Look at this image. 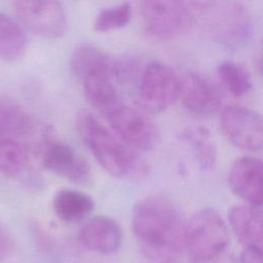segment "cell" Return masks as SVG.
<instances>
[{"label": "cell", "instance_id": "cell-1", "mask_svg": "<svg viewBox=\"0 0 263 263\" xmlns=\"http://www.w3.org/2000/svg\"><path fill=\"white\" fill-rule=\"evenodd\" d=\"M133 230L141 252L156 263H172L184 250V228L179 210L166 196L153 194L134 208Z\"/></svg>", "mask_w": 263, "mask_h": 263}, {"label": "cell", "instance_id": "cell-2", "mask_svg": "<svg viewBox=\"0 0 263 263\" xmlns=\"http://www.w3.org/2000/svg\"><path fill=\"white\" fill-rule=\"evenodd\" d=\"M194 23L217 43L227 48L246 45L253 33L252 18L246 6L235 1L188 2Z\"/></svg>", "mask_w": 263, "mask_h": 263}, {"label": "cell", "instance_id": "cell-3", "mask_svg": "<svg viewBox=\"0 0 263 263\" xmlns=\"http://www.w3.org/2000/svg\"><path fill=\"white\" fill-rule=\"evenodd\" d=\"M76 126L84 144L107 173L124 178L135 172L138 164L135 155L92 114L80 112Z\"/></svg>", "mask_w": 263, "mask_h": 263}, {"label": "cell", "instance_id": "cell-4", "mask_svg": "<svg viewBox=\"0 0 263 263\" xmlns=\"http://www.w3.org/2000/svg\"><path fill=\"white\" fill-rule=\"evenodd\" d=\"M228 243V228L213 209L196 212L185 225L184 249L192 263H208L218 258Z\"/></svg>", "mask_w": 263, "mask_h": 263}, {"label": "cell", "instance_id": "cell-5", "mask_svg": "<svg viewBox=\"0 0 263 263\" xmlns=\"http://www.w3.org/2000/svg\"><path fill=\"white\" fill-rule=\"evenodd\" d=\"M145 31L158 39H175L186 34L194 24L188 2L153 0L141 2Z\"/></svg>", "mask_w": 263, "mask_h": 263}, {"label": "cell", "instance_id": "cell-6", "mask_svg": "<svg viewBox=\"0 0 263 263\" xmlns=\"http://www.w3.org/2000/svg\"><path fill=\"white\" fill-rule=\"evenodd\" d=\"M102 114L106 116L117 138L128 147L148 151L157 145L159 135L154 123L146 115L120 100Z\"/></svg>", "mask_w": 263, "mask_h": 263}, {"label": "cell", "instance_id": "cell-7", "mask_svg": "<svg viewBox=\"0 0 263 263\" xmlns=\"http://www.w3.org/2000/svg\"><path fill=\"white\" fill-rule=\"evenodd\" d=\"M180 98V77L170 66L160 62L147 64L140 76L138 99L144 109L161 112Z\"/></svg>", "mask_w": 263, "mask_h": 263}, {"label": "cell", "instance_id": "cell-8", "mask_svg": "<svg viewBox=\"0 0 263 263\" xmlns=\"http://www.w3.org/2000/svg\"><path fill=\"white\" fill-rule=\"evenodd\" d=\"M12 5L18 22L35 35L46 39H58L65 34L67 16L60 2L20 0Z\"/></svg>", "mask_w": 263, "mask_h": 263}, {"label": "cell", "instance_id": "cell-9", "mask_svg": "<svg viewBox=\"0 0 263 263\" xmlns=\"http://www.w3.org/2000/svg\"><path fill=\"white\" fill-rule=\"evenodd\" d=\"M221 128L227 140L235 147L259 151L263 144V121L261 115L249 108L231 105L220 118Z\"/></svg>", "mask_w": 263, "mask_h": 263}, {"label": "cell", "instance_id": "cell-10", "mask_svg": "<svg viewBox=\"0 0 263 263\" xmlns=\"http://www.w3.org/2000/svg\"><path fill=\"white\" fill-rule=\"evenodd\" d=\"M180 98L191 112L206 115L221 107L223 96L213 81L200 74L189 72L180 77Z\"/></svg>", "mask_w": 263, "mask_h": 263}, {"label": "cell", "instance_id": "cell-11", "mask_svg": "<svg viewBox=\"0 0 263 263\" xmlns=\"http://www.w3.org/2000/svg\"><path fill=\"white\" fill-rule=\"evenodd\" d=\"M42 163L49 172L69 181L83 184L89 180L87 162L66 143H47L43 148Z\"/></svg>", "mask_w": 263, "mask_h": 263}, {"label": "cell", "instance_id": "cell-12", "mask_svg": "<svg viewBox=\"0 0 263 263\" xmlns=\"http://www.w3.org/2000/svg\"><path fill=\"white\" fill-rule=\"evenodd\" d=\"M228 183L238 197L252 206L260 208L262 195V161L254 156L237 158L229 171Z\"/></svg>", "mask_w": 263, "mask_h": 263}, {"label": "cell", "instance_id": "cell-13", "mask_svg": "<svg viewBox=\"0 0 263 263\" xmlns=\"http://www.w3.org/2000/svg\"><path fill=\"white\" fill-rule=\"evenodd\" d=\"M40 137V127L24 107L10 99L0 100V138L18 140L34 149Z\"/></svg>", "mask_w": 263, "mask_h": 263}, {"label": "cell", "instance_id": "cell-14", "mask_svg": "<svg viewBox=\"0 0 263 263\" xmlns=\"http://www.w3.org/2000/svg\"><path fill=\"white\" fill-rule=\"evenodd\" d=\"M78 240L88 251L112 254L121 246L122 232L120 226L112 218L97 216L81 227Z\"/></svg>", "mask_w": 263, "mask_h": 263}, {"label": "cell", "instance_id": "cell-15", "mask_svg": "<svg viewBox=\"0 0 263 263\" xmlns=\"http://www.w3.org/2000/svg\"><path fill=\"white\" fill-rule=\"evenodd\" d=\"M231 229L246 247H262V213L252 205L233 206L228 214Z\"/></svg>", "mask_w": 263, "mask_h": 263}, {"label": "cell", "instance_id": "cell-16", "mask_svg": "<svg viewBox=\"0 0 263 263\" xmlns=\"http://www.w3.org/2000/svg\"><path fill=\"white\" fill-rule=\"evenodd\" d=\"M115 65L96 71L83 79L84 95L87 101L101 113L119 101L112 77L115 75Z\"/></svg>", "mask_w": 263, "mask_h": 263}, {"label": "cell", "instance_id": "cell-17", "mask_svg": "<svg viewBox=\"0 0 263 263\" xmlns=\"http://www.w3.org/2000/svg\"><path fill=\"white\" fill-rule=\"evenodd\" d=\"M52 208L55 215L64 222H79L95 209L93 199L86 193L72 190H59L53 196Z\"/></svg>", "mask_w": 263, "mask_h": 263}, {"label": "cell", "instance_id": "cell-18", "mask_svg": "<svg viewBox=\"0 0 263 263\" xmlns=\"http://www.w3.org/2000/svg\"><path fill=\"white\" fill-rule=\"evenodd\" d=\"M27 48V36L20 22L0 11V60L15 62Z\"/></svg>", "mask_w": 263, "mask_h": 263}, {"label": "cell", "instance_id": "cell-19", "mask_svg": "<svg viewBox=\"0 0 263 263\" xmlns=\"http://www.w3.org/2000/svg\"><path fill=\"white\" fill-rule=\"evenodd\" d=\"M181 139L190 148L196 163L202 171L213 168L217 159V150L211 133L205 127L188 126L182 130Z\"/></svg>", "mask_w": 263, "mask_h": 263}, {"label": "cell", "instance_id": "cell-20", "mask_svg": "<svg viewBox=\"0 0 263 263\" xmlns=\"http://www.w3.org/2000/svg\"><path fill=\"white\" fill-rule=\"evenodd\" d=\"M32 147L25 142L0 138V174L15 178L24 174L29 165Z\"/></svg>", "mask_w": 263, "mask_h": 263}, {"label": "cell", "instance_id": "cell-21", "mask_svg": "<svg viewBox=\"0 0 263 263\" xmlns=\"http://www.w3.org/2000/svg\"><path fill=\"white\" fill-rule=\"evenodd\" d=\"M112 65L104 51L89 44L79 45L74 49L71 57L72 72L79 79H83L85 76Z\"/></svg>", "mask_w": 263, "mask_h": 263}, {"label": "cell", "instance_id": "cell-22", "mask_svg": "<svg viewBox=\"0 0 263 263\" xmlns=\"http://www.w3.org/2000/svg\"><path fill=\"white\" fill-rule=\"evenodd\" d=\"M218 76L227 89L236 97L247 95L253 87V80L248 70L238 63L226 61L219 65Z\"/></svg>", "mask_w": 263, "mask_h": 263}, {"label": "cell", "instance_id": "cell-23", "mask_svg": "<svg viewBox=\"0 0 263 263\" xmlns=\"http://www.w3.org/2000/svg\"><path fill=\"white\" fill-rule=\"evenodd\" d=\"M132 17L128 3H120L102 9L96 16L93 28L98 32H108L125 27Z\"/></svg>", "mask_w": 263, "mask_h": 263}, {"label": "cell", "instance_id": "cell-24", "mask_svg": "<svg viewBox=\"0 0 263 263\" xmlns=\"http://www.w3.org/2000/svg\"><path fill=\"white\" fill-rule=\"evenodd\" d=\"M13 251V239L10 233L0 224V263L4 262Z\"/></svg>", "mask_w": 263, "mask_h": 263}, {"label": "cell", "instance_id": "cell-25", "mask_svg": "<svg viewBox=\"0 0 263 263\" xmlns=\"http://www.w3.org/2000/svg\"><path fill=\"white\" fill-rule=\"evenodd\" d=\"M239 263H262L261 249L246 247L239 256Z\"/></svg>", "mask_w": 263, "mask_h": 263}]
</instances>
